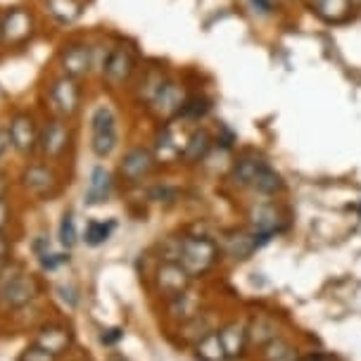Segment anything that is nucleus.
Segmentation results:
<instances>
[{"instance_id": "22", "label": "nucleus", "mask_w": 361, "mask_h": 361, "mask_svg": "<svg viewBox=\"0 0 361 361\" xmlns=\"http://www.w3.org/2000/svg\"><path fill=\"white\" fill-rule=\"evenodd\" d=\"M219 338H221V345H224V352H226V359H238L245 350V345H247V328L243 324H233L224 326L221 331H216Z\"/></svg>"}, {"instance_id": "17", "label": "nucleus", "mask_w": 361, "mask_h": 361, "mask_svg": "<svg viewBox=\"0 0 361 361\" xmlns=\"http://www.w3.org/2000/svg\"><path fill=\"white\" fill-rule=\"evenodd\" d=\"M34 345L43 347L45 352L55 354V357H60V354H64L72 347V333H69V328H64L60 324H48L38 331Z\"/></svg>"}, {"instance_id": "37", "label": "nucleus", "mask_w": 361, "mask_h": 361, "mask_svg": "<svg viewBox=\"0 0 361 361\" xmlns=\"http://www.w3.org/2000/svg\"><path fill=\"white\" fill-rule=\"evenodd\" d=\"M8 255H10V240H8V235L0 231V262H3Z\"/></svg>"}, {"instance_id": "2", "label": "nucleus", "mask_w": 361, "mask_h": 361, "mask_svg": "<svg viewBox=\"0 0 361 361\" xmlns=\"http://www.w3.org/2000/svg\"><path fill=\"white\" fill-rule=\"evenodd\" d=\"M119 121L109 105H98L90 114V150L95 157H109L119 145Z\"/></svg>"}, {"instance_id": "18", "label": "nucleus", "mask_w": 361, "mask_h": 361, "mask_svg": "<svg viewBox=\"0 0 361 361\" xmlns=\"http://www.w3.org/2000/svg\"><path fill=\"white\" fill-rule=\"evenodd\" d=\"M262 243H267V240H262L252 231H231V233L224 235V250H226V255L233 257V259H247Z\"/></svg>"}, {"instance_id": "34", "label": "nucleus", "mask_w": 361, "mask_h": 361, "mask_svg": "<svg viewBox=\"0 0 361 361\" xmlns=\"http://www.w3.org/2000/svg\"><path fill=\"white\" fill-rule=\"evenodd\" d=\"M10 216H12V209H10L8 200H0V231H3V226L10 221Z\"/></svg>"}, {"instance_id": "5", "label": "nucleus", "mask_w": 361, "mask_h": 361, "mask_svg": "<svg viewBox=\"0 0 361 361\" xmlns=\"http://www.w3.org/2000/svg\"><path fill=\"white\" fill-rule=\"evenodd\" d=\"M36 31V17L34 12L15 5L8 8L0 15V36H3V45L8 48H24Z\"/></svg>"}, {"instance_id": "16", "label": "nucleus", "mask_w": 361, "mask_h": 361, "mask_svg": "<svg viewBox=\"0 0 361 361\" xmlns=\"http://www.w3.org/2000/svg\"><path fill=\"white\" fill-rule=\"evenodd\" d=\"M112 188H114V178L109 169H105L102 164H95L90 169V176H88V185H86V204H102L107 202L109 195H112Z\"/></svg>"}, {"instance_id": "24", "label": "nucleus", "mask_w": 361, "mask_h": 361, "mask_svg": "<svg viewBox=\"0 0 361 361\" xmlns=\"http://www.w3.org/2000/svg\"><path fill=\"white\" fill-rule=\"evenodd\" d=\"M195 354H197L200 361H226V352H224V345H221L219 333L209 331L207 335H202L195 345Z\"/></svg>"}, {"instance_id": "33", "label": "nucleus", "mask_w": 361, "mask_h": 361, "mask_svg": "<svg viewBox=\"0 0 361 361\" xmlns=\"http://www.w3.org/2000/svg\"><path fill=\"white\" fill-rule=\"evenodd\" d=\"M41 257V264H43V269H57V267H62V264H67L69 262V255H55V252H43V255H38Z\"/></svg>"}, {"instance_id": "8", "label": "nucleus", "mask_w": 361, "mask_h": 361, "mask_svg": "<svg viewBox=\"0 0 361 361\" xmlns=\"http://www.w3.org/2000/svg\"><path fill=\"white\" fill-rule=\"evenodd\" d=\"M72 145V128H69L67 119L53 117L48 119L41 128V135H38V150L48 162H57V159L64 157V152Z\"/></svg>"}, {"instance_id": "25", "label": "nucleus", "mask_w": 361, "mask_h": 361, "mask_svg": "<svg viewBox=\"0 0 361 361\" xmlns=\"http://www.w3.org/2000/svg\"><path fill=\"white\" fill-rule=\"evenodd\" d=\"M264 164H267V162H262V159H257V157L238 159L235 166H233V183L240 185V188H252L257 173H259V169Z\"/></svg>"}, {"instance_id": "9", "label": "nucleus", "mask_w": 361, "mask_h": 361, "mask_svg": "<svg viewBox=\"0 0 361 361\" xmlns=\"http://www.w3.org/2000/svg\"><path fill=\"white\" fill-rule=\"evenodd\" d=\"M185 100H188V90L176 79H166L164 86L159 88V93L154 95V100L150 102V112L154 114V119L159 121H171L180 117L185 107Z\"/></svg>"}, {"instance_id": "41", "label": "nucleus", "mask_w": 361, "mask_h": 361, "mask_svg": "<svg viewBox=\"0 0 361 361\" xmlns=\"http://www.w3.org/2000/svg\"><path fill=\"white\" fill-rule=\"evenodd\" d=\"M0 45H3V36H0Z\"/></svg>"}, {"instance_id": "39", "label": "nucleus", "mask_w": 361, "mask_h": 361, "mask_svg": "<svg viewBox=\"0 0 361 361\" xmlns=\"http://www.w3.org/2000/svg\"><path fill=\"white\" fill-rule=\"evenodd\" d=\"M302 361H328L326 357H321V354H309V357H305Z\"/></svg>"}, {"instance_id": "15", "label": "nucleus", "mask_w": 361, "mask_h": 361, "mask_svg": "<svg viewBox=\"0 0 361 361\" xmlns=\"http://www.w3.org/2000/svg\"><path fill=\"white\" fill-rule=\"evenodd\" d=\"M281 224L283 216L274 202H257L250 209V231L255 235H259L262 240H269L274 233H279Z\"/></svg>"}, {"instance_id": "14", "label": "nucleus", "mask_w": 361, "mask_h": 361, "mask_svg": "<svg viewBox=\"0 0 361 361\" xmlns=\"http://www.w3.org/2000/svg\"><path fill=\"white\" fill-rule=\"evenodd\" d=\"M188 283H190L188 271L180 267L178 262H162L157 269V274H154V286H157L159 293L169 300H173L180 293H185V290H188Z\"/></svg>"}, {"instance_id": "29", "label": "nucleus", "mask_w": 361, "mask_h": 361, "mask_svg": "<svg viewBox=\"0 0 361 361\" xmlns=\"http://www.w3.org/2000/svg\"><path fill=\"white\" fill-rule=\"evenodd\" d=\"M209 109H212L209 98H204V95H188V100H185V107H183V112H180V117L190 119V121H197V119H202L204 114L209 112Z\"/></svg>"}, {"instance_id": "21", "label": "nucleus", "mask_w": 361, "mask_h": 361, "mask_svg": "<svg viewBox=\"0 0 361 361\" xmlns=\"http://www.w3.org/2000/svg\"><path fill=\"white\" fill-rule=\"evenodd\" d=\"M166 79H169V76L164 74L162 67H145V72L140 74V79L135 81V88H133L135 100L150 107V102L154 100V95L159 93V88L164 86Z\"/></svg>"}, {"instance_id": "1", "label": "nucleus", "mask_w": 361, "mask_h": 361, "mask_svg": "<svg viewBox=\"0 0 361 361\" xmlns=\"http://www.w3.org/2000/svg\"><path fill=\"white\" fill-rule=\"evenodd\" d=\"M219 257V245L209 238L185 235L173 243V255L166 262H178L188 276H202L214 267Z\"/></svg>"}, {"instance_id": "32", "label": "nucleus", "mask_w": 361, "mask_h": 361, "mask_svg": "<svg viewBox=\"0 0 361 361\" xmlns=\"http://www.w3.org/2000/svg\"><path fill=\"white\" fill-rule=\"evenodd\" d=\"M55 359H57L55 354L45 352L43 347H38V345H31L19 354V361H55Z\"/></svg>"}, {"instance_id": "31", "label": "nucleus", "mask_w": 361, "mask_h": 361, "mask_svg": "<svg viewBox=\"0 0 361 361\" xmlns=\"http://www.w3.org/2000/svg\"><path fill=\"white\" fill-rule=\"evenodd\" d=\"M60 243L64 247H74L76 245V221L72 212H64L62 221H60Z\"/></svg>"}, {"instance_id": "11", "label": "nucleus", "mask_w": 361, "mask_h": 361, "mask_svg": "<svg viewBox=\"0 0 361 361\" xmlns=\"http://www.w3.org/2000/svg\"><path fill=\"white\" fill-rule=\"evenodd\" d=\"M154 162H157V159H154V152L150 147L135 145L124 154V159H121V164H119V173L128 185H138L152 173Z\"/></svg>"}, {"instance_id": "4", "label": "nucleus", "mask_w": 361, "mask_h": 361, "mask_svg": "<svg viewBox=\"0 0 361 361\" xmlns=\"http://www.w3.org/2000/svg\"><path fill=\"white\" fill-rule=\"evenodd\" d=\"M45 95H48L50 107H53V112L60 119H72L81 109V102H83L81 83L72 79V76H64V74L55 76V79L48 83Z\"/></svg>"}, {"instance_id": "10", "label": "nucleus", "mask_w": 361, "mask_h": 361, "mask_svg": "<svg viewBox=\"0 0 361 361\" xmlns=\"http://www.w3.org/2000/svg\"><path fill=\"white\" fill-rule=\"evenodd\" d=\"M8 135H10V145L19 154H31L38 147L41 128H38L34 114L27 112V109H19L8 121Z\"/></svg>"}, {"instance_id": "3", "label": "nucleus", "mask_w": 361, "mask_h": 361, "mask_svg": "<svg viewBox=\"0 0 361 361\" xmlns=\"http://www.w3.org/2000/svg\"><path fill=\"white\" fill-rule=\"evenodd\" d=\"M135 67H138V55H135V48L126 43L112 45L107 53V60L102 64L100 74H102V83L112 90H119L131 83Z\"/></svg>"}, {"instance_id": "35", "label": "nucleus", "mask_w": 361, "mask_h": 361, "mask_svg": "<svg viewBox=\"0 0 361 361\" xmlns=\"http://www.w3.org/2000/svg\"><path fill=\"white\" fill-rule=\"evenodd\" d=\"M10 135H8V128H0V159L5 157V152L10 150Z\"/></svg>"}, {"instance_id": "23", "label": "nucleus", "mask_w": 361, "mask_h": 361, "mask_svg": "<svg viewBox=\"0 0 361 361\" xmlns=\"http://www.w3.org/2000/svg\"><path fill=\"white\" fill-rule=\"evenodd\" d=\"M209 150H212V135L207 128H195V131H190L188 138H185V147H183L185 164L202 162L209 154Z\"/></svg>"}, {"instance_id": "7", "label": "nucleus", "mask_w": 361, "mask_h": 361, "mask_svg": "<svg viewBox=\"0 0 361 361\" xmlns=\"http://www.w3.org/2000/svg\"><path fill=\"white\" fill-rule=\"evenodd\" d=\"M22 185L29 195H34L36 200H43V202L53 200L57 192L62 190L60 173L50 164H27L22 171Z\"/></svg>"}, {"instance_id": "19", "label": "nucleus", "mask_w": 361, "mask_h": 361, "mask_svg": "<svg viewBox=\"0 0 361 361\" xmlns=\"http://www.w3.org/2000/svg\"><path fill=\"white\" fill-rule=\"evenodd\" d=\"M48 17L60 27H72L83 15V0H41Z\"/></svg>"}, {"instance_id": "13", "label": "nucleus", "mask_w": 361, "mask_h": 361, "mask_svg": "<svg viewBox=\"0 0 361 361\" xmlns=\"http://www.w3.org/2000/svg\"><path fill=\"white\" fill-rule=\"evenodd\" d=\"M185 138H188V135H180L176 124L166 121V124L159 128L157 138H154V159L162 164L178 162V159L183 157Z\"/></svg>"}, {"instance_id": "26", "label": "nucleus", "mask_w": 361, "mask_h": 361, "mask_svg": "<svg viewBox=\"0 0 361 361\" xmlns=\"http://www.w3.org/2000/svg\"><path fill=\"white\" fill-rule=\"evenodd\" d=\"M262 359L264 361H300L298 350L283 338L269 340V343L262 347Z\"/></svg>"}, {"instance_id": "12", "label": "nucleus", "mask_w": 361, "mask_h": 361, "mask_svg": "<svg viewBox=\"0 0 361 361\" xmlns=\"http://www.w3.org/2000/svg\"><path fill=\"white\" fill-rule=\"evenodd\" d=\"M38 295V281L31 274H17L3 281L0 286V302L5 307H24Z\"/></svg>"}, {"instance_id": "6", "label": "nucleus", "mask_w": 361, "mask_h": 361, "mask_svg": "<svg viewBox=\"0 0 361 361\" xmlns=\"http://www.w3.org/2000/svg\"><path fill=\"white\" fill-rule=\"evenodd\" d=\"M57 64H60V72L64 76L81 81L83 76H88L95 69V48L86 41H69L57 53Z\"/></svg>"}, {"instance_id": "27", "label": "nucleus", "mask_w": 361, "mask_h": 361, "mask_svg": "<svg viewBox=\"0 0 361 361\" xmlns=\"http://www.w3.org/2000/svg\"><path fill=\"white\" fill-rule=\"evenodd\" d=\"M252 188L257 192H262V195H276V192L283 188V178L274 169H271L269 164H264L259 169V173H257Z\"/></svg>"}, {"instance_id": "20", "label": "nucleus", "mask_w": 361, "mask_h": 361, "mask_svg": "<svg viewBox=\"0 0 361 361\" xmlns=\"http://www.w3.org/2000/svg\"><path fill=\"white\" fill-rule=\"evenodd\" d=\"M312 12L326 24H343L352 17V0H312Z\"/></svg>"}, {"instance_id": "38", "label": "nucleus", "mask_w": 361, "mask_h": 361, "mask_svg": "<svg viewBox=\"0 0 361 361\" xmlns=\"http://www.w3.org/2000/svg\"><path fill=\"white\" fill-rule=\"evenodd\" d=\"M8 190H10L8 178H5V173H0V200H5V197H8Z\"/></svg>"}, {"instance_id": "30", "label": "nucleus", "mask_w": 361, "mask_h": 361, "mask_svg": "<svg viewBox=\"0 0 361 361\" xmlns=\"http://www.w3.org/2000/svg\"><path fill=\"white\" fill-rule=\"evenodd\" d=\"M114 224L112 221H90L86 226V233H83V240H86L90 247H98V245H102L109 238V233H112Z\"/></svg>"}, {"instance_id": "40", "label": "nucleus", "mask_w": 361, "mask_h": 361, "mask_svg": "<svg viewBox=\"0 0 361 361\" xmlns=\"http://www.w3.org/2000/svg\"><path fill=\"white\" fill-rule=\"evenodd\" d=\"M352 5H354V10H361V0H352Z\"/></svg>"}, {"instance_id": "28", "label": "nucleus", "mask_w": 361, "mask_h": 361, "mask_svg": "<svg viewBox=\"0 0 361 361\" xmlns=\"http://www.w3.org/2000/svg\"><path fill=\"white\" fill-rule=\"evenodd\" d=\"M171 314L176 316V319H195L200 314L197 312V298L190 293V290H185V293L176 295V298L171 300Z\"/></svg>"}, {"instance_id": "36", "label": "nucleus", "mask_w": 361, "mask_h": 361, "mask_svg": "<svg viewBox=\"0 0 361 361\" xmlns=\"http://www.w3.org/2000/svg\"><path fill=\"white\" fill-rule=\"evenodd\" d=\"M121 338V331H119V328H112V331H102V343H105V345H112V343H117V340Z\"/></svg>"}]
</instances>
